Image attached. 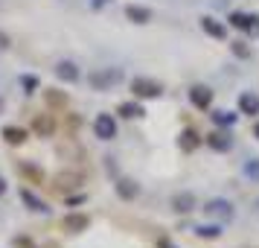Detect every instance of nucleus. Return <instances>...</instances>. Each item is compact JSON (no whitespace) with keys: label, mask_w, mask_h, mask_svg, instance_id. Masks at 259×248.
Returning a JSON list of instances; mask_svg holds the SVG:
<instances>
[{"label":"nucleus","mask_w":259,"mask_h":248,"mask_svg":"<svg viewBox=\"0 0 259 248\" xmlns=\"http://www.w3.org/2000/svg\"><path fill=\"white\" fill-rule=\"evenodd\" d=\"M94 134L99 140H111V137H117V120L111 117V114H99L94 120Z\"/></svg>","instance_id":"nucleus-1"},{"label":"nucleus","mask_w":259,"mask_h":248,"mask_svg":"<svg viewBox=\"0 0 259 248\" xmlns=\"http://www.w3.org/2000/svg\"><path fill=\"white\" fill-rule=\"evenodd\" d=\"M131 91H134V96H140V99H154V96H160V85L157 82H149V79H134L131 82Z\"/></svg>","instance_id":"nucleus-2"},{"label":"nucleus","mask_w":259,"mask_h":248,"mask_svg":"<svg viewBox=\"0 0 259 248\" xmlns=\"http://www.w3.org/2000/svg\"><path fill=\"white\" fill-rule=\"evenodd\" d=\"M119 82V70H96V73H91V85H94L96 91H108L111 85H117Z\"/></svg>","instance_id":"nucleus-3"},{"label":"nucleus","mask_w":259,"mask_h":248,"mask_svg":"<svg viewBox=\"0 0 259 248\" xmlns=\"http://www.w3.org/2000/svg\"><path fill=\"white\" fill-rule=\"evenodd\" d=\"M88 225H91V219H88L84 213H67V216L61 219V228H64V231H70V234L88 231Z\"/></svg>","instance_id":"nucleus-4"},{"label":"nucleus","mask_w":259,"mask_h":248,"mask_svg":"<svg viewBox=\"0 0 259 248\" xmlns=\"http://www.w3.org/2000/svg\"><path fill=\"white\" fill-rule=\"evenodd\" d=\"M32 131L41 134V137H50V134L56 131V120L50 117V114H35V120H32Z\"/></svg>","instance_id":"nucleus-5"},{"label":"nucleus","mask_w":259,"mask_h":248,"mask_svg":"<svg viewBox=\"0 0 259 248\" xmlns=\"http://www.w3.org/2000/svg\"><path fill=\"white\" fill-rule=\"evenodd\" d=\"M189 99H192V105H195V108H210L212 91H210V88H204V85H195V88L189 91Z\"/></svg>","instance_id":"nucleus-6"},{"label":"nucleus","mask_w":259,"mask_h":248,"mask_svg":"<svg viewBox=\"0 0 259 248\" xmlns=\"http://www.w3.org/2000/svg\"><path fill=\"white\" fill-rule=\"evenodd\" d=\"M230 21H233V26H239V29H247V32H256V36H259V18L233 12V15H230Z\"/></svg>","instance_id":"nucleus-7"},{"label":"nucleus","mask_w":259,"mask_h":248,"mask_svg":"<svg viewBox=\"0 0 259 248\" xmlns=\"http://www.w3.org/2000/svg\"><path fill=\"white\" fill-rule=\"evenodd\" d=\"M56 76H59L61 82H76L79 79V67L73 61H61L59 67H56Z\"/></svg>","instance_id":"nucleus-8"},{"label":"nucleus","mask_w":259,"mask_h":248,"mask_svg":"<svg viewBox=\"0 0 259 248\" xmlns=\"http://www.w3.org/2000/svg\"><path fill=\"white\" fill-rule=\"evenodd\" d=\"M79 181H82V178L73 175V172H61V175H56V190H59V193H67V190L79 187Z\"/></svg>","instance_id":"nucleus-9"},{"label":"nucleus","mask_w":259,"mask_h":248,"mask_svg":"<svg viewBox=\"0 0 259 248\" xmlns=\"http://www.w3.org/2000/svg\"><path fill=\"white\" fill-rule=\"evenodd\" d=\"M3 140L9 143V146H21V143L26 140V131L18 129V126H6V129H3Z\"/></svg>","instance_id":"nucleus-10"},{"label":"nucleus","mask_w":259,"mask_h":248,"mask_svg":"<svg viewBox=\"0 0 259 248\" xmlns=\"http://www.w3.org/2000/svg\"><path fill=\"white\" fill-rule=\"evenodd\" d=\"M239 108H242V114H259V96L242 94L239 96Z\"/></svg>","instance_id":"nucleus-11"},{"label":"nucleus","mask_w":259,"mask_h":248,"mask_svg":"<svg viewBox=\"0 0 259 248\" xmlns=\"http://www.w3.org/2000/svg\"><path fill=\"white\" fill-rule=\"evenodd\" d=\"M21 199H24V204L29 207V210H35V213H47V204L38 199V196H32L29 190H21Z\"/></svg>","instance_id":"nucleus-12"},{"label":"nucleus","mask_w":259,"mask_h":248,"mask_svg":"<svg viewBox=\"0 0 259 248\" xmlns=\"http://www.w3.org/2000/svg\"><path fill=\"white\" fill-rule=\"evenodd\" d=\"M18 172H21L26 181H32V184H41V181H44V172H41L38 166H32V164H21L18 166Z\"/></svg>","instance_id":"nucleus-13"},{"label":"nucleus","mask_w":259,"mask_h":248,"mask_svg":"<svg viewBox=\"0 0 259 248\" xmlns=\"http://www.w3.org/2000/svg\"><path fill=\"white\" fill-rule=\"evenodd\" d=\"M117 193L122 196V199H134V196L140 193V187H137L134 181H128V178H119L117 181Z\"/></svg>","instance_id":"nucleus-14"},{"label":"nucleus","mask_w":259,"mask_h":248,"mask_svg":"<svg viewBox=\"0 0 259 248\" xmlns=\"http://www.w3.org/2000/svg\"><path fill=\"white\" fill-rule=\"evenodd\" d=\"M172 204H175L178 213H189V210H192V204H195V199H192L189 193H181V196H175V199H172Z\"/></svg>","instance_id":"nucleus-15"},{"label":"nucleus","mask_w":259,"mask_h":248,"mask_svg":"<svg viewBox=\"0 0 259 248\" xmlns=\"http://www.w3.org/2000/svg\"><path fill=\"white\" fill-rule=\"evenodd\" d=\"M125 15H128L134 24H146V21L152 18V12H149V9H143V6H128V9H125Z\"/></svg>","instance_id":"nucleus-16"},{"label":"nucleus","mask_w":259,"mask_h":248,"mask_svg":"<svg viewBox=\"0 0 259 248\" xmlns=\"http://www.w3.org/2000/svg\"><path fill=\"white\" fill-rule=\"evenodd\" d=\"M198 134H195V131L192 129H187L184 131V134H181V149H187V152H192V149H198Z\"/></svg>","instance_id":"nucleus-17"},{"label":"nucleus","mask_w":259,"mask_h":248,"mask_svg":"<svg viewBox=\"0 0 259 248\" xmlns=\"http://www.w3.org/2000/svg\"><path fill=\"white\" fill-rule=\"evenodd\" d=\"M201 26H204V32H207V36H212V38H224V26H222V24H215L212 18H204V21H201Z\"/></svg>","instance_id":"nucleus-18"},{"label":"nucleus","mask_w":259,"mask_h":248,"mask_svg":"<svg viewBox=\"0 0 259 248\" xmlns=\"http://www.w3.org/2000/svg\"><path fill=\"white\" fill-rule=\"evenodd\" d=\"M210 146H212V149H219V152H224V149L230 146V137H227L224 131H212V134H210Z\"/></svg>","instance_id":"nucleus-19"},{"label":"nucleus","mask_w":259,"mask_h":248,"mask_svg":"<svg viewBox=\"0 0 259 248\" xmlns=\"http://www.w3.org/2000/svg\"><path fill=\"white\" fill-rule=\"evenodd\" d=\"M119 114H122V117H143V108L137 105V102H125V105H119Z\"/></svg>","instance_id":"nucleus-20"},{"label":"nucleus","mask_w":259,"mask_h":248,"mask_svg":"<svg viewBox=\"0 0 259 248\" xmlns=\"http://www.w3.org/2000/svg\"><path fill=\"white\" fill-rule=\"evenodd\" d=\"M44 99H47L50 105H56V108H64V105H67V96L59 94V91H47V94H44Z\"/></svg>","instance_id":"nucleus-21"},{"label":"nucleus","mask_w":259,"mask_h":248,"mask_svg":"<svg viewBox=\"0 0 259 248\" xmlns=\"http://www.w3.org/2000/svg\"><path fill=\"white\" fill-rule=\"evenodd\" d=\"M207 213H219V216H230V204L227 201H210Z\"/></svg>","instance_id":"nucleus-22"},{"label":"nucleus","mask_w":259,"mask_h":248,"mask_svg":"<svg viewBox=\"0 0 259 248\" xmlns=\"http://www.w3.org/2000/svg\"><path fill=\"white\" fill-rule=\"evenodd\" d=\"M198 236H219V228H195Z\"/></svg>","instance_id":"nucleus-23"},{"label":"nucleus","mask_w":259,"mask_h":248,"mask_svg":"<svg viewBox=\"0 0 259 248\" xmlns=\"http://www.w3.org/2000/svg\"><path fill=\"white\" fill-rule=\"evenodd\" d=\"M215 120H219V123H233V114H230V111H219Z\"/></svg>","instance_id":"nucleus-24"},{"label":"nucleus","mask_w":259,"mask_h":248,"mask_svg":"<svg viewBox=\"0 0 259 248\" xmlns=\"http://www.w3.org/2000/svg\"><path fill=\"white\" fill-rule=\"evenodd\" d=\"M35 79H32V76H24V88H26V91H35Z\"/></svg>","instance_id":"nucleus-25"},{"label":"nucleus","mask_w":259,"mask_h":248,"mask_svg":"<svg viewBox=\"0 0 259 248\" xmlns=\"http://www.w3.org/2000/svg\"><path fill=\"white\" fill-rule=\"evenodd\" d=\"M247 175L259 178V164H247Z\"/></svg>","instance_id":"nucleus-26"},{"label":"nucleus","mask_w":259,"mask_h":248,"mask_svg":"<svg viewBox=\"0 0 259 248\" xmlns=\"http://www.w3.org/2000/svg\"><path fill=\"white\" fill-rule=\"evenodd\" d=\"M0 47H9V38L3 36V32H0Z\"/></svg>","instance_id":"nucleus-27"},{"label":"nucleus","mask_w":259,"mask_h":248,"mask_svg":"<svg viewBox=\"0 0 259 248\" xmlns=\"http://www.w3.org/2000/svg\"><path fill=\"white\" fill-rule=\"evenodd\" d=\"M0 196H6V181H3V175H0Z\"/></svg>","instance_id":"nucleus-28"},{"label":"nucleus","mask_w":259,"mask_h":248,"mask_svg":"<svg viewBox=\"0 0 259 248\" xmlns=\"http://www.w3.org/2000/svg\"><path fill=\"white\" fill-rule=\"evenodd\" d=\"M253 137H259V123H253Z\"/></svg>","instance_id":"nucleus-29"},{"label":"nucleus","mask_w":259,"mask_h":248,"mask_svg":"<svg viewBox=\"0 0 259 248\" xmlns=\"http://www.w3.org/2000/svg\"><path fill=\"white\" fill-rule=\"evenodd\" d=\"M160 248H175V245H169V242H160Z\"/></svg>","instance_id":"nucleus-30"},{"label":"nucleus","mask_w":259,"mask_h":248,"mask_svg":"<svg viewBox=\"0 0 259 248\" xmlns=\"http://www.w3.org/2000/svg\"><path fill=\"white\" fill-rule=\"evenodd\" d=\"M0 111H3V99H0Z\"/></svg>","instance_id":"nucleus-31"},{"label":"nucleus","mask_w":259,"mask_h":248,"mask_svg":"<svg viewBox=\"0 0 259 248\" xmlns=\"http://www.w3.org/2000/svg\"><path fill=\"white\" fill-rule=\"evenodd\" d=\"M44 248H56V245H44Z\"/></svg>","instance_id":"nucleus-32"}]
</instances>
